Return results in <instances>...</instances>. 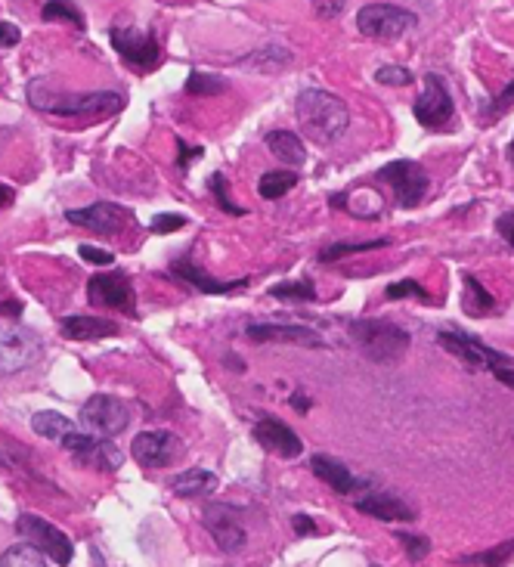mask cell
Segmentation results:
<instances>
[{
	"label": "cell",
	"instance_id": "4fadbf2b",
	"mask_svg": "<svg viewBox=\"0 0 514 567\" xmlns=\"http://www.w3.org/2000/svg\"><path fill=\"white\" fill-rule=\"evenodd\" d=\"M66 220H69V224L84 227V230L112 236V233H121L127 224H131V211H124L115 202H96L90 208H72V211H66Z\"/></svg>",
	"mask_w": 514,
	"mask_h": 567
},
{
	"label": "cell",
	"instance_id": "3957f363",
	"mask_svg": "<svg viewBox=\"0 0 514 567\" xmlns=\"http://www.w3.org/2000/svg\"><path fill=\"white\" fill-rule=\"evenodd\" d=\"M437 341H440L443 351H449L456 360H462L468 369H487L499 385H505V388L514 391V366H511V360H508L505 354L487 348L484 341H477L474 335H465V332H459V329L440 332Z\"/></svg>",
	"mask_w": 514,
	"mask_h": 567
},
{
	"label": "cell",
	"instance_id": "9a60e30c",
	"mask_svg": "<svg viewBox=\"0 0 514 567\" xmlns=\"http://www.w3.org/2000/svg\"><path fill=\"white\" fill-rule=\"evenodd\" d=\"M202 524L208 527V533L223 552H239L248 543V533L239 521V512L230 506H208L202 512Z\"/></svg>",
	"mask_w": 514,
	"mask_h": 567
},
{
	"label": "cell",
	"instance_id": "4316f807",
	"mask_svg": "<svg viewBox=\"0 0 514 567\" xmlns=\"http://www.w3.org/2000/svg\"><path fill=\"white\" fill-rule=\"evenodd\" d=\"M465 286H468V313L471 317H487V313L496 307V298L480 286V279H474L471 273L465 276Z\"/></svg>",
	"mask_w": 514,
	"mask_h": 567
},
{
	"label": "cell",
	"instance_id": "8fae6325",
	"mask_svg": "<svg viewBox=\"0 0 514 567\" xmlns=\"http://www.w3.org/2000/svg\"><path fill=\"white\" fill-rule=\"evenodd\" d=\"M87 298L96 307H112L137 317V295L124 273H100L87 282Z\"/></svg>",
	"mask_w": 514,
	"mask_h": 567
},
{
	"label": "cell",
	"instance_id": "277c9868",
	"mask_svg": "<svg viewBox=\"0 0 514 567\" xmlns=\"http://www.w3.org/2000/svg\"><path fill=\"white\" fill-rule=\"evenodd\" d=\"M350 338L372 363H400L409 351V332L391 320H353Z\"/></svg>",
	"mask_w": 514,
	"mask_h": 567
},
{
	"label": "cell",
	"instance_id": "2e32d148",
	"mask_svg": "<svg viewBox=\"0 0 514 567\" xmlns=\"http://www.w3.org/2000/svg\"><path fill=\"white\" fill-rule=\"evenodd\" d=\"M357 509L363 515H372V518H381V521H415V512L406 506L403 499L384 493V490H375L372 484H357Z\"/></svg>",
	"mask_w": 514,
	"mask_h": 567
},
{
	"label": "cell",
	"instance_id": "7402d4cb",
	"mask_svg": "<svg viewBox=\"0 0 514 567\" xmlns=\"http://www.w3.org/2000/svg\"><path fill=\"white\" fill-rule=\"evenodd\" d=\"M62 335L72 341H96V338L118 335V326L112 320H100V317H66L62 320Z\"/></svg>",
	"mask_w": 514,
	"mask_h": 567
},
{
	"label": "cell",
	"instance_id": "9c48e42d",
	"mask_svg": "<svg viewBox=\"0 0 514 567\" xmlns=\"http://www.w3.org/2000/svg\"><path fill=\"white\" fill-rule=\"evenodd\" d=\"M378 180L391 183L394 193H397V202L400 208H419L428 196V174L419 162H409V159H400V162H391L378 171Z\"/></svg>",
	"mask_w": 514,
	"mask_h": 567
},
{
	"label": "cell",
	"instance_id": "bcb514c9",
	"mask_svg": "<svg viewBox=\"0 0 514 567\" xmlns=\"http://www.w3.org/2000/svg\"><path fill=\"white\" fill-rule=\"evenodd\" d=\"M13 202V189L10 186H4V183H0V208H4V205H10Z\"/></svg>",
	"mask_w": 514,
	"mask_h": 567
},
{
	"label": "cell",
	"instance_id": "ba28073f",
	"mask_svg": "<svg viewBox=\"0 0 514 567\" xmlns=\"http://www.w3.org/2000/svg\"><path fill=\"white\" fill-rule=\"evenodd\" d=\"M81 422L96 437H112L131 425V409L112 394H93L81 409Z\"/></svg>",
	"mask_w": 514,
	"mask_h": 567
},
{
	"label": "cell",
	"instance_id": "e0dca14e",
	"mask_svg": "<svg viewBox=\"0 0 514 567\" xmlns=\"http://www.w3.org/2000/svg\"><path fill=\"white\" fill-rule=\"evenodd\" d=\"M245 335L254 344H298V348H326V341L319 338L310 326H285V323H251Z\"/></svg>",
	"mask_w": 514,
	"mask_h": 567
},
{
	"label": "cell",
	"instance_id": "4dcf8cb0",
	"mask_svg": "<svg viewBox=\"0 0 514 567\" xmlns=\"http://www.w3.org/2000/svg\"><path fill=\"white\" fill-rule=\"evenodd\" d=\"M41 16H44V22L62 19V22H72V25H78V28L84 31V16H81V10H75V7L69 4V0H50Z\"/></svg>",
	"mask_w": 514,
	"mask_h": 567
},
{
	"label": "cell",
	"instance_id": "ac0fdd59",
	"mask_svg": "<svg viewBox=\"0 0 514 567\" xmlns=\"http://www.w3.org/2000/svg\"><path fill=\"white\" fill-rule=\"evenodd\" d=\"M254 437L261 440V444L270 450V453H276V456H282V459H295V456H301V450H304V444H301V437L288 428L285 422H279V419H273V416H264L261 422L254 425Z\"/></svg>",
	"mask_w": 514,
	"mask_h": 567
},
{
	"label": "cell",
	"instance_id": "cb8c5ba5",
	"mask_svg": "<svg viewBox=\"0 0 514 567\" xmlns=\"http://www.w3.org/2000/svg\"><path fill=\"white\" fill-rule=\"evenodd\" d=\"M267 146H270V152L276 155L279 162L292 165V168H301L307 162V149H304L301 137L292 134V131H273L267 137Z\"/></svg>",
	"mask_w": 514,
	"mask_h": 567
},
{
	"label": "cell",
	"instance_id": "d4e9b609",
	"mask_svg": "<svg viewBox=\"0 0 514 567\" xmlns=\"http://www.w3.org/2000/svg\"><path fill=\"white\" fill-rule=\"evenodd\" d=\"M292 186H298V174L295 171H267L257 183V193L261 199H282L285 193H292Z\"/></svg>",
	"mask_w": 514,
	"mask_h": 567
},
{
	"label": "cell",
	"instance_id": "7c38bea8",
	"mask_svg": "<svg viewBox=\"0 0 514 567\" xmlns=\"http://www.w3.org/2000/svg\"><path fill=\"white\" fill-rule=\"evenodd\" d=\"M131 456L143 468H168L174 459L183 456V440L171 431H143L134 437Z\"/></svg>",
	"mask_w": 514,
	"mask_h": 567
},
{
	"label": "cell",
	"instance_id": "60d3db41",
	"mask_svg": "<svg viewBox=\"0 0 514 567\" xmlns=\"http://www.w3.org/2000/svg\"><path fill=\"white\" fill-rule=\"evenodd\" d=\"M496 233L514 248V211H505V214L496 220Z\"/></svg>",
	"mask_w": 514,
	"mask_h": 567
},
{
	"label": "cell",
	"instance_id": "603a6c76",
	"mask_svg": "<svg viewBox=\"0 0 514 567\" xmlns=\"http://www.w3.org/2000/svg\"><path fill=\"white\" fill-rule=\"evenodd\" d=\"M31 428H35V434L47 437V440H56L59 447H66L69 440L78 434V425L66 416L53 413V409H47V413H35L31 416Z\"/></svg>",
	"mask_w": 514,
	"mask_h": 567
},
{
	"label": "cell",
	"instance_id": "f35d334b",
	"mask_svg": "<svg viewBox=\"0 0 514 567\" xmlns=\"http://www.w3.org/2000/svg\"><path fill=\"white\" fill-rule=\"evenodd\" d=\"M313 13L319 19H338L344 13V0H313Z\"/></svg>",
	"mask_w": 514,
	"mask_h": 567
},
{
	"label": "cell",
	"instance_id": "44dd1931",
	"mask_svg": "<svg viewBox=\"0 0 514 567\" xmlns=\"http://www.w3.org/2000/svg\"><path fill=\"white\" fill-rule=\"evenodd\" d=\"M171 490L180 499H199V496H208L217 490V475L205 468H186L171 481Z\"/></svg>",
	"mask_w": 514,
	"mask_h": 567
},
{
	"label": "cell",
	"instance_id": "ee69618b",
	"mask_svg": "<svg viewBox=\"0 0 514 567\" xmlns=\"http://www.w3.org/2000/svg\"><path fill=\"white\" fill-rule=\"evenodd\" d=\"M292 524H295V530H298V533H304V537H313V533H316V524H313L307 515H295V521H292Z\"/></svg>",
	"mask_w": 514,
	"mask_h": 567
},
{
	"label": "cell",
	"instance_id": "52a82bcc",
	"mask_svg": "<svg viewBox=\"0 0 514 567\" xmlns=\"http://www.w3.org/2000/svg\"><path fill=\"white\" fill-rule=\"evenodd\" d=\"M41 354H44V344L31 329L0 326V372L4 375L35 366L41 360Z\"/></svg>",
	"mask_w": 514,
	"mask_h": 567
},
{
	"label": "cell",
	"instance_id": "8992f818",
	"mask_svg": "<svg viewBox=\"0 0 514 567\" xmlns=\"http://www.w3.org/2000/svg\"><path fill=\"white\" fill-rule=\"evenodd\" d=\"M412 112H415V121L428 131H446L449 124H453L456 106H453L449 87L440 75H425V90L419 93Z\"/></svg>",
	"mask_w": 514,
	"mask_h": 567
},
{
	"label": "cell",
	"instance_id": "f6af8a7d",
	"mask_svg": "<svg viewBox=\"0 0 514 567\" xmlns=\"http://www.w3.org/2000/svg\"><path fill=\"white\" fill-rule=\"evenodd\" d=\"M288 403H292L298 413H307V409H310V397H304V394H292V397H288Z\"/></svg>",
	"mask_w": 514,
	"mask_h": 567
},
{
	"label": "cell",
	"instance_id": "8d00e7d4",
	"mask_svg": "<svg viewBox=\"0 0 514 567\" xmlns=\"http://www.w3.org/2000/svg\"><path fill=\"white\" fill-rule=\"evenodd\" d=\"M180 227H186V217H180V214H155V217L149 220V230L158 233V236L174 233V230H180Z\"/></svg>",
	"mask_w": 514,
	"mask_h": 567
},
{
	"label": "cell",
	"instance_id": "7bdbcfd3",
	"mask_svg": "<svg viewBox=\"0 0 514 567\" xmlns=\"http://www.w3.org/2000/svg\"><path fill=\"white\" fill-rule=\"evenodd\" d=\"M177 149H180V168L186 171L189 165H192V159H199V155H202V146H186L183 140H177Z\"/></svg>",
	"mask_w": 514,
	"mask_h": 567
},
{
	"label": "cell",
	"instance_id": "30bf717a",
	"mask_svg": "<svg viewBox=\"0 0 514 567\" xmlns=\"http://www.w3.org/2000/svg\"><path fill=\"white\" fill-rule=\"evenodd\" d=\"M16 530L25 537V543H31L35 549H41L47 558H53L56 564H69L75 549H72V540L62 533L59 527H53L50 521L38 518V515H28L22 512L19 521H16Z\"/></svg>",
	"mask_w": 514,
	"mask_h": 567
},
{
	"label": "cell",
	"instance_id": "836d02e7",
	"mask_svg": "<svg viewBox=\"0 0 514 567\" xmlns=\"http://www.w3.org/2000/svg\"><path fill=\"white\" fill-rule=\"evenodd\" d=\"M208 186H211V193H214V199H217V205L223 208V211H230V214H245L233 199H230V193H227V180H223V174H211V180H208Z\"/></svg>",
	"mask_w": 514,
	"mask_h": 567
},
{
	"label": "cell",
	"instance_id": "6da1fadb",
	"mask_svg": "<svg viewBox=\"0 0 514 567\" xmlns=\"http://www.w3.org/2000/svg\"><path fill=\"white\" fill-rule=\"evenodd\" d=\"M28 103L38 112L72 118V115H115L124 109V97L115 90H93V93H69V90H53L47 81L35 78L28 84Z\"/></svg>",
	"mask_w": 514,
	"mask_h": 567
},
{
	"label": "cell",
	"instance_id": "b9f144b4",
	"mask_svg": "<svg viewBox=\"0 0 514 567\" xmlns=\"http://www.w3.org/2000/svg\"><path fill=\"white\" fill-rule=\"evenodd\" d=\"M19 38H22V31H19L13 22H0V44H4V47H16Z\"/></svg>",
	"mask_w": 514,
	"mask_h": 567
},
{
	"label": "cell",
	"instance_id": "d6986e66",
	"mask_svg": "<svg viewBox=\"0 0 514 567\" xmlns=\"http://www.w3.org/2000/svg\"><path fill=\"white\" fill-rule=\"evenodd\" d=\"M171 273L174 276H180V279H186L189 286H196L199 292H205V295H230V292H236V289H242V286H248V279H233V282H223V279H214L211 273H205L202 267H196L192 261H174V267H171Z\"/></svg>",
	"mask_w": 514,
	"mask_h": 567
},
{
	"label": "cell",
	"instance_id": "f546056e",
	"mask_svg": "<svg viewBox=\"0 0 514 567\" xmlns=\"http://www.w3.org/2000/svg\"><path fill=\"white\" fill-rule=\"evenodd\" d=\"M514 558V540L496 546V549H487V552H477V555H468L462 558V564H477V567H502Z\"/></svg>",
	"mask_w": 514,
	"mask_h": 567
},
{
	"label": "cell",
	"instance_id": "ffe728a7",
	"mask_svg": "<svg viewBox=\"0 0 514 567\" xmlns=\"http://www.w3.org/2000/svg\"><path fill=\"white\" fill-rule=\"evenodd\" d=\"M310 468H313V475L319 478V481H326L335 493H353L357 490V478L350 475V468L341 462V459H335V456H323V453H316L313 459H310Z\"/></svg>",
	"mask_w": 514,
	"mask_h": 567
},
{
	"label": "cell",
	"instance_id": "d590c367",
	"mask_svg": "<svg viewBox=\"0 0 514 567\" xmlns=\"http://www.w3.org/2000/svg\"><path fill=\"white\" fill-rule=\"evenodd\" d=\"M397 540L403 543V549H406V558H409V561H422V558L431 552L428 537H415V533H397Z\"/></svg>",
	"mask_w": 514,
	"mask_h": 567
},
{
	"label": "cell",
	"instance_id": "f1b7e54d",
	"mask_svg": "<svg viewBox=\"0 0 514 567\" xmlns=\"http://www.w3.org/2000/svg\"><path fill=\"white\" fill-rule=\"evenodd\" d=\"M388 245V239H378V242H335L329 248H323V255H319V261L323 264H332L338 258H347V255H360V251H372V248H381Z\"/></svg>",
	"mask_w": 514,
	"mask_h": 567
},
{
	"label": "cell",
	"instance_id": "484cf974",
	"mask_svg": "<svg viewBox=\"0 0 514 567\" xmlns=\"http://www.w3.org/2000/svg\"><path fill=\"white\" fill-rule=\"evenodd\" d=\"M0 567H47V555L31 543H16L0 555Z\"/></svg>",
	"mask_w": 514,
	"mask_h": 567
},
{
	"label": "cell",
	"instance_id": "5b68a950",
	"mask_svg": "<svg viewBox=\"0 0 514 567\" xmlns=\"http://www.w3.org/2000/svg\"><path fill=\"white\" fill-rule=\"evenodd\" d=\"M415 22H419L415 13L394 4H366L357 13V28L366 38H375V41H397L406 31L415 28Z\"/></svg>",
	"mask_w": 514,
	"mask_h": 567
},
{
	"label": "cell",
	"instance_id": "7dc6e473",
	"mask_svg": "<svg viewBox=\"0 0 514 567\" xmlns=\"http://www.w3.org/2000/svg\"><path fill=\"white\" fill-rule=\"evenodd\" d=\"M508 159L514 162V140H511V146H508Z\"/></svg>",
	"mask_w": 514,
	"mask_h": 567
},
{
	"label": "cell",
	"instance_id": "ab89813d",
	"mask_svg": "<svg viewBox=\"0 0 514 567\" xmlns=\"http://www.w3.org/2000/svg\"><path fill=\"white\" fill-rule=\"evenodd\" d=\"M508 106H514V81H511V84H508L502 93H499V97L493 100V106L487 109V112H490V121H493V118H502Z\"/></svg>",
	"mask_w": 514,
	"mask_h": 567
},
{
	"label": "cell",
	"instance_id": "83f0119b",
	"mask_svg": "<svg viewBox=\"0 0 514 567\" xmlns=\"http://www.w3.org/2000/svg\"><path fill=\"white\" fill-rule=\"evenodd\" d=\"M223 90H227V81L208 72H189L186 78V93H192V97H214V93H223Z\"/></svg>",
	"mask_w": 514,
	"mask_h": 567
},
{
	"label": "cell",
	"instance_id": "e575fe53",
	"mask_svg": "<svg viewBox=\"0 0 514 567\" xmlns=\"http://www.w3.org/2000/svg\"><path fill=\"white\" fill-rule=\"evenodd\" d=\"M375 81L384 87H406V84H412V72L403 66H381L375 72Z\"/></svg>",
	"mask_w": 514,
	"mask_h": 567
},
{
	"label": "cell",
	"instance_id": "d6a6232c",
	"mask_svg": "<svg viewBox=\"0 0 514 567\" xmlns=\"http://www.w3.org/2000/svg\"><path fill=\"white\" fill-rule=\"evenodd\" d=\"M388 295L391 301H397V298H419V301H425V304H431V295L425 292V286H419V282L415 279H403V282H394V286H388Z\"/></svg>",
	"mask_w": 514,
	"mask_h": 567
},
{
	"label": "cell",
	"instance_id": "7a4b0ae2",
	"mask_svg": "<svg viewBox=\"0 0 514 567\" xmlns=\"http://www.w3.org/2000/svg\"><path fill=\"white\" fill-rule=\"evenodd\" d=\"M295 115L301 131L313 140V143H335L350 124V109L341 97L319 87H307L301 90V97L295 103Z\"/></svg>",
	"mask_w": 514,
	"mask_h": 567
},
{
	"label": "cell",
	"instance_id": "74e56055",
	"mask_svg": "<svg viewBox=\"0 0 514 567\" xmlns=\"http://www.w3.org/2000/svg\"><path fill=\"white\" fill-rule=\"evenodd\" d=\"M78 255L87 261V264H96V267H109L115 261L112 251H103V248H93V245H81L78 248Z\"/></svg>",
	"mask_w": 514,
	"mask_h": 567
},
{
	"label": "cell",
	"instance_id": "5bb4252c",
	"mask_svg": "<svg viewBox=\"0 0 514 567\" xmlns=\"http://www.w3.org/2000/svg\"><path fill=\"white\" fill-rule=\"evenodd\" d=\"M112 47L127 59L134 62L137 69L149 72L158 66V44L152 31H137V28H112L109 31Z\"/></svg>",
	"mask_w": 514,
	"mask_h": 567
},
{
	"label": "cell",
	"instance_id": "1f68e13d",
	"mask_svg": "<svg viewBox=\"0 0 514 567\" xmlns=\"http://www.w3.org/2000/svg\"><path fill=\"white\" fill-rule=\"evenodd\" d=\"M270 295L273 298H285V301H313L316 289H313V282L301 279V282H282V286H273Z\"/></svg>",
	"mask_w": 514,
	"mask_h": 567
}]
</instances>
